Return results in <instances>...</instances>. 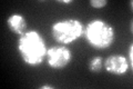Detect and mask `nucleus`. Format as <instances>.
I'll return each instance as SVG.
<instances>
[{
  "label": "nucleus",
  "instance_id": "f257e3e1",
  "mask_svg": "<svg viewBox=\"0 0 133 89\" xmlns=\"http://www.w3.org/2000/svg\"><path fill=\"white\" fill-rule=\"evenodd\" d=\"M18 51L26 65L38 67L47 58V44L38 30L26 31L19 37Z\"/></svg>",
  "mask_w": 133,
  "mask_h": 89
},
{
  "label": "nucleus",
  "instance_id": "f03ea898",
  "mask_svg": "<svg viewBox=\"0 0 133 89\" xmlns=\"http://www.w3.org/2000/svg\"><path fill=\"white\" fill-rule=\"evenodd\" d=\"M82 37L93 49L105 50L110 48L115 40V29L107 21L95 18L84 26Z\"/></svg>",
  "mask_w": 133,
  "mask_h": 89
},
{
  "label": "nucleus",
  "instance_id": "7ed1b4c3",
  "mask_svg": "<svg viewBox=\"0 0 133 89\" xmlns=\"http://www.w3.org/2000/svg\"><path fill=\"white\" fill-rule=\"evenodd\" d=\"M84 25L79 19L64 18L56 21L51 26V36L58 44L69 45L83 36Z\"/></svg>",
  "mask_w": 133,
  "mask_h": 89
},
{
  "label": "nucleus",
  "instance_id": "20e7f679",
  "mask_svg": "<svg viewBox=\"0 0 133 89\" xmlns=\"http://www.w3.org/2000/svg\"><path fill=\"white\" fill-rule=\"evenodd\" d=\"M72 61V52L66 46L58 45L48 49L47 62L52 69H62Z\"/></svg>",
  "mask_w": 133,
  "mask_h": 89
},
{
  "label": "nucleus",
  "instance_id": "39448f33",
  "mask_svg": "<svg viewBox=\"0 0 133 89\" xmlns=\"http://www.w3.org/2000/svg\"><path fill=\"white\" fill-rule=\"evenodd\" d=\"M103 68L107 73L114 76H123L125 75L130 68V63L127 57L121 55H111L105 60H103Z\"/></svg>",
  "mask_w": 133,
  "mask_h": 89
},
{
  "label": "nucleus",
  "instance_id": "423d86ee",
  "mask_svg": "<svg viewBox=\"0 0 133 89\" xmlns=\"http://www.w3.org/2000/svg\"><path fill=\"white\" fill-rule=\"evenodd\" d=\"M7 26L10 29L11 32L16 33L18 36L23 35L27 31V20L26 18L20 14H12L8 17L7 19Z\"/></svg>",
  "mask_w": 133,
  "mask_h": 89
},
{
  "label": "nucleus",
  "instance_id": "0eeeda50",
  "mask_svg": "<svg viewBox=\"0 0 133 89\" xmlns=\"http://www.w3.org/2000/svg\"><path fill=\"white\" fill-rule=\"evenodd\" d=\"M103 68V59L102 57H93L89 61V70L91 73H100Z\"/></svg>",
  "mask_w": 133,
  "mask_h": 89
},
{
  "label": "nucleus",
  "instance_id": "6e6552de",
  "mask_svg": "<svg viewBox=\"0 0 133 89\" xmlns=\"http://www.w3.org/2000/svg\"><path fill=\"white\" fill-rule=\"evenodd\" d=\"M89 3L94 9H102L108 5V1L107 0H90Z\"/></svg>",
  "mask_w": 133,
  "mask_h": 89
},
{
  "label": "nucleus",
  "instance_id": "1a4fd4ad",
  "mask_svg": "<svg viewBox=\"0 0 133 89\" xmlns=\"http://www.w3.org/2000/svg\"><path fill=\"white\" fill-rule=\"evenodd\" d=\"M128 57H129V63H130V68L131 70L133 69V45L130 44L129 46V49H128Z\"/></svg>",
  "mask_w": 133,
  "mask_h": 89
},
{
  "label": "nucleus",
  "instance_id": "9d476101",
  "mask_svg": "<svg viewBox=\"0 0 133 89\" xmlns=\"http://www.w3.org/2000/svg\"><path fill=\"white\" fill-rule=\"evenodd\" d=\"M40 88L41 89H53V87L50 86V85H44V86H41Z\"/></svg>",
  "mask_w": 133,
  "mask_h": 89
},
{
  "label": "nucleus",
  "instance_id": "9b49d317",
  "mask_svg": "<svg viewBox=\"0 0 133 89\" xmlns=\"http://www.w3.org/2000/svg\"><path fill=\"white\" fill-rule=\"evenodd\" d=\"M59 3H72V0H63V1H58Z\"/></svg>",
  "mask_w": 133,
  "mask_h": 89
},
{
  "label": "nucleus",
  "instance_id": "f8f14e48",
  "mask_svg": "<svg viewBox=\"0 0 133 89\" xmlns=\"http://www.w3.org/2000/svg\"><path fill=\"white\" fill-rule=\"evenodd\" d=\"M129 3H130V7H131V10H132V6H133V2H132V1H130Z\"/></svg>",
  "mask_w": 133,
  "mask_h": 89
}]
</instances>
